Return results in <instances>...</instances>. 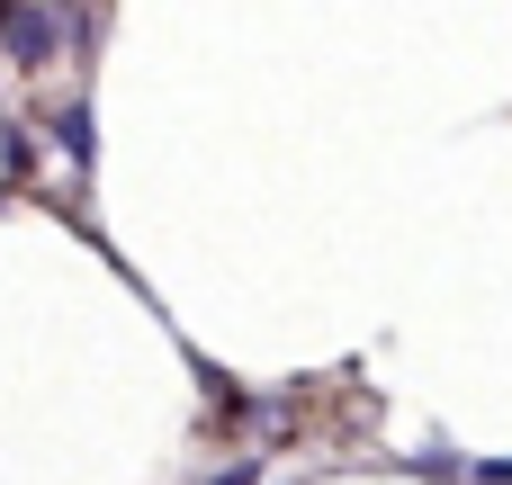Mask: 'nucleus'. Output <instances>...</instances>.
I'll return each mask as SVG.
<instances>
[{"label": "nucleus", "instance_id": "obj_1", "mask_svg": "<svg viewBox=\"0 0 512 485\" xmlns=\"http://www.w3.org/2000/svg\"><path fill=\"white\" fill-rule=\"evenodd\" d=\"M0 45H9V63H54V45H63V27H54V9H36V0H18L9 18H0Z\"/></svg>", "mask_w": 512, "mask_h": 485}, {"label": "nucleus", "instance_id": "obj_2", "mask_svg": "<svg viewBox=\"0 0 512 485\" xmlns=\"http://www.w3.org/2000/svg\"><path fill=\"white\" fill-rule=\"evenodd\" d=\"M54 135H63V153H72V171H90V108L72 99L63 117H54Z\"/></svg>", "mask_w": 512, "mask_h": 485}, {"label": "nucleus", "instance_id": "obj_3", "mask_svg": "<svg viewBox=\"0 0 512 485\" xmlns=\"http://www.w3.org/2000/svg\"><path fill=\"white\" fill-rule=\"evenodd\" d=\"M477 485H512V459H477Z\"/></svg>", "mask_w": 512, "mask_h": 485}, {"label": "nucleus", "instance_id": "obj_4", "mask_svg": "<svg viewBox=\"0 0 512 485\" xmlns=\"http://www.w3.org/2000/svg\"><path fill=\"white\" fill-rule=\"evenodd\" d=\"M216 485H252V468H225V477H216Z\"/></svg>", "mask_w": 512, "mask_h": 485}]
</instances>
